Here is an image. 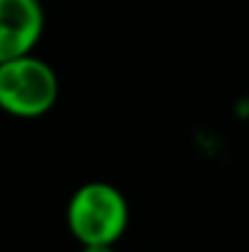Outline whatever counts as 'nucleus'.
I'll return each instance as SVG.
<instances>
[{"mask_svg": "<svg viewBox=\"0 0 249 252\" xmlns=\"http://www.w3.org/2000/svg\"><path fill=\"white\" fill-rule=\"evenodd\" d=\"M130 225V206L122 191L108 181L79 186L66 206V228L81 245H115Z\"/></svg>", "mask_w": 249, "mask_h": 252, "instance_id": "obj_1", "label": "nucleus"}, {"mask_svg": "<svg viewBox=\"0 0 249 252\" xmlns=\"http://www.w3.org/2000/svg\"><path fill=\"white\" fill-rule=\"evenodd\" d=\"M59 98V76L39 57L25 54L0 62V110L34 120L47 115Z\"/></svg>", "mask_w": 249, "mask_h": 252, "instance_id": "obj_2", "label": "nucleus"}, {"mask_svg": "<svg viewBox=\"0 0 249 252\" xmlns=\"http://www.w3.org/2000/svg\"><path fill=\"white\" fill-rule=\"evenodd\" d=\"M44 34L39 0H0V62L32 54Z\"/></svg>", "mask_w": 249, "mask_h": 252, "instance_id": "obj_3", "label": "nucleus"}, {"mask_svg": "<svg viewBox=\"0 0 249 252\" xmlns=\"http://www.w3.org/2000/svg\"><path fill=\"white\" fill-rule=\"evenodd\" d=\"M81 252H115V245H103V243H93V245H81Z\"/></svg>", "mask_w": 249, "mask_h": 252, "instance_id": "obj_4", "label": "nucleus"}]
</instances>
